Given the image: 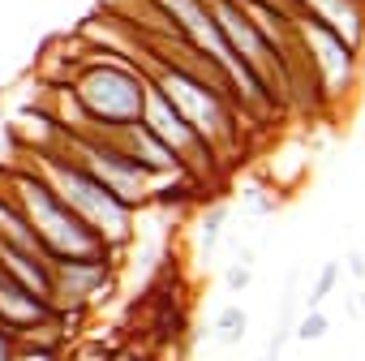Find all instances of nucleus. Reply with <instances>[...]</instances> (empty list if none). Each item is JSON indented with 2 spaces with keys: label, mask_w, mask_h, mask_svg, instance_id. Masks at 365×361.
Returning <instances> with one entry per match:
<instances>
[{
  "label": "nucleus",
  "mask_w": 365,
  "mask_h": 361,
  "mask_svg": "<svg viewBox=\"0 0 365 361\" xmlns=\"http://www.w3.org/2000/svg\"><path fill=\"white\" fill-rule=\"evenodd\" d=\"M0 190H5L18 211L31 220L39 245L48 250V258H108L112 250L103 245V237L73 215V207L48 185V180L18 155L14 163L0 168Z\"/></svg>",
  "instance_id": "obj_1"
},
{
  "label": "nucleus",
  "mask_w": 365,
  "mask_h": 361,
  "mask_svg": "<svg viewBox=\"0 0 365 361\" xmlns=\"http://www.w3.org/2000/svg\"><path fill=\"white\" fill-rule=\"evenodd\" d=\"M73 99L82 103L86 116V133L95 129H120V125H138L146 112V95H150V73L108 48H86V56L73 65L69 78Z\"/></svg>",
  "instance_id": "obj_2"
},
{
  "label": "nucleus",
  "mask_w": 365,
  "mask_h": 361,
  "mask_svg": "<svg viewBox=\"0 0 365 361\" xmlns=\"http://www.w3.org/2000/svg\"><path fill=\"white\" fill-rule=\"evenodd\" d=\"M150 82L176 103L180 116L202 133V142L215 151V159L224 168L241 155V146H245V112L237 108V99L220 82L198 78L194 69L176 65V61H155Z\"/></svg>",
  "instance_id": "obj_3"
},
{
  "label": "nucleus",
  "mask_w": 365,
  "mask_h": 361,
  "mask_svg": "<svg viewBox=\"0 0 365 361\" xmlns=\"http://www.w3.org/2000/svg\"><path fill=\"white\" fill-rule=\"evenodd\" d=\"M22 159L73 207L78 220H86V224L103 237V245H108L112 254H120V250L133 241V233H138V211L125 207L108 185H99V180H95L82 163H73L65 151H22Z\"/></svg>",
  "instance_id": "obj_4"
},
{
  "label": "nucleus",
  "mask_w": 365,
  "mask_h": 361,
  "mask_svg": "<svg viewBox=\"0 0 365 361\" xmlns=\"http://www.w3.org/2000/svg\"><path fill=\"white\" fill-rule=\"evenodd\" d=\"M48 151H65L73 163H82L99 185H108L125 207H133V211H142V207H150L155 198H159V180H155V172H146L138 159H129L116 142H108L103 133H69L65 125H61V133H56V142L48 146Z\"/></svg>",
  "instance_id": "obj_5"
},
{
  "label": "nucleus",
  "mask_w": 365,
  "mask_h": 361,
  "mask_svg": "<svg viewBox=\"0 0 365 361\" xmlns=\"http://www.w3.org/2000/svg\"><path fill=\"white\" fill-rule=\"evenodd\" d=\"M297 31H301V48H305L309 73H314L318 103L344 112L352 103V95L361 91V52L314 18H297Z\"/></svg>",
  "instance_id": "obj_6"
},
{
  "label": "nucleus",
  "mask_w": 365,
  "mask_h": 361,
  "mask_svg": "<svg viewBox=\"0 0 365 361\" xmlns=\"http://www.w3.org/2000/svg\"><path fill=\"white\" fill-rule=\"evenodd\" d=\"M142 121H146V129L168 146V155L176 159V168L185 172L190 180H215V176H224V163L215 159V151L202 142V133L176 112V103L150 82V95H146V112H142Z\"/></svg>",
  "instance_id": "obj_7"
},
{
  "label": "nucleus",
  "mask_w": 365,
  "mask_h": 361,
  "mask_svg": "<svg viewBox=\"0 0 365 361\" xmlns=\"http://www.w3.org/2000/svg\"><path fill=\"white\" fill-rule=\"evenodd\" d=\"M116 284V254L108 258H52V310L65 318L91 314Z\"/></svg>",
  "instance_id": "obj_8"
},
{
  "label": "nucleus",
  "mask_w": 365,
  "mask_h": 361,
  "mask_svg": "<svg viewBox=\"0 0 365 361\" xmlns=\"http://www.w3.org/2000/svg\"><path fill=\"white\" fill-rule=\"evenodd\" d=\"M292 5H297V18H314L331 26L356 52L365 48V0H292Z\"/></svg>",
  "instance_id": "obj_9"
},
{
  "label": "nucleus",
  "mask_w": 365,
  "mask_h": 361,
  "mask_svg": "<svg viewBox=\"0 0 365 361\" xmlns=\"http://www.w3.org/2000/svg\"><path fill=\"white\" fill-rule=\"evenodd\" d=\"M48 314H52V301L35 297V293L22 288L14 275L0 271V327H9V331L18 335V331H26L31 322L48 318Z\"/></svg>",
  "instance_id": "obj_10"
},
{
  "label": "nucleus",
  "mask_w": 365,
  "mask_h": 361,
  "mask_svg": "<svg viewBox=\"0 0 365 361\" xmlns=\"http://www.w3.org/2000/svg\"><path fill=\"white\" fill-rule=\"evenodd\" d=\"M0 241H9V245H22V250H35V254H48L43 245H39V237H35V228H31V220L18 211V203L0 190Z\"/></svg>",
  "instance_id": "obj_11"
},
{
  "label": "nucleus",
  "mask_w": 365,
  "mask_h": 361,
  "mask_svg": "<svg viewBox=\"0 0 365 361\" xmlns=\"http://www.w3.org/2000/svg\"><path fill=\"white\" fill-rule=\"evenodd\" d=\"M207 335H215V344H224V348H237L250 335V314L241 305H224V310H215Z\"/></svg>",
  "instance_id": "obj_12"
},
{
  "label": "nucleus",
  "mask_w": 365,
  "mask_h": 361,
  "mask_svg": "<svg viewBox=\"0 0 365 361\" xmlns=\"http://www.w3.org/2000/svg\"><path fill=\"white\" fill-rule=\"evenodd\" d=\"M194 233H198V245H202V254H211L215 245H220V237L228 233V207H207L202 215H198V224H194Z\"/></svg>",
  "instance_id": "obj_13"
},
{
  "label": "nucleus",
  "mask_w": 365,
  "mask_h": 361,
  "mask_svg": "<svg viewBox=\"0 0 365 361\" xmlns=\"http://www.w3.org/2000/svg\"><path fill=\"white\" fill-rule=\"evenodd\" d=\"M327 331H331V318H327V310L318 305V310H305V314L297 318L292 340H297V344H318V340H327Z\"/></svg>",
  "instance_id": "obj_14"
},
{
  "label": "nucleus",
  "mask_w": 365,
  "mask_h": 361,
  "mask_svg": "<svg viewBox=\"0 0 365 361\" xmlns=\"http://www.w3.org/2000/svg\"><path fill=\"white\" fill-rule=\"evenodd\" d=\"M335 288H339V258H327L322 271H318V280H314V288L305 293V310H318Z\"/></svg>",
  "instance_id": "obj_15"
},
{
  "label": "nucleus",
  "mask_w": 365,
  "mask_h": 361,
  "mask_svg": "<svg viewBox=\"0 0 365 361\" xmlns=\"http://www.w3.org/2000/svg\"><path fill=\"white\" fill-rule=\"evenodd\" d=\"M250 280H254V254H245V250H241V258L224 267V288H228V293H245V288H250Z\"/></svg>",
  "instance_id": "obj_16"
},
{
  "label": "nucleus",
  "mask_w": 365,
  "mask_h": 361,
  "mask_svg": "<svg viewBox=\"0 0 365 361\" xmlns=\"http://www.w3.org/2000/svg\"><path fill=\"white\" fill-rule=\"evenodd\" d=\"M65 361H116V352L103 348L99 340H73L65 348Z\"/></svg>",
  "instance_id": "obj_17"
},
{
  "label": "nucleus",
  "mask_w": 365,
  "mask_h": 361,
  "mask_svg": "<svg viewBox=\"0 0 365 361\" xmlns=\"http://www.w3.org/2000/svg\"><path fill=\"white\" fill-rule=\"evenodd\" d=\"M18 361H65V352H52V348H26V344H18Z\"/></svg>",
  "instance_id": "obj_18"
},
{
  "label": "nucleus",
  "mask_w": 365,
  "mask_h": 361,
  "mask_svg": "<svg viewBox=\"0 0 365 361\" xmlns=\"http://www.w3.org/2000/svg\"><path fill=\"white\" fill-rule=\"evenodd\" d=\"M0 361H18V335L9 327H0Z\"/></svg>",
  "instance_id": "obj_19"
},
{
  "label": "nucleus",
  "mask_w": 365,
  "mask_h": 361,
  "mask_svg": "<svg viewBox=\"0 0 365 361\" xmlns=\"http://www.w3.org/2000/svg\"><path fill=\"white\" fill-rule=\"evenodd\" d=\"M348 267H352V275H356V280H365V254H361V250H352V254H348Z\"/></svg>",
  "instance_id": "obj_20"
},
{
  "label": "nucleus",
  "mask_w": 365,
  "mask_h": 361,
  "mask_svg": "<svg viewBox=\"0 0 365 361\" xmlns=\"http://www.w3.org/2000/svg\"><path fill=\"white\" fill-rule=\"evenodd\" d=\"M361 314H365V297H361Z\"/></svg>",
  "instance_id": "obj_21"
},
{
  "label": "nucleus",
  "mask_w": 365,
  "mask_h": 361,
  "mask_svg": "<svg viewBox=\"0 0 365 361\" xmlns=\"http://www.w3.org/2000/svg\"><path fill=\"white\" fill-rule=\"evenodd\" d=\"M361 245H365V237H361ZM361 254H365V250H361Z\"/></svg>",
  "instance_id": "obj_22"
}]
</instances>
